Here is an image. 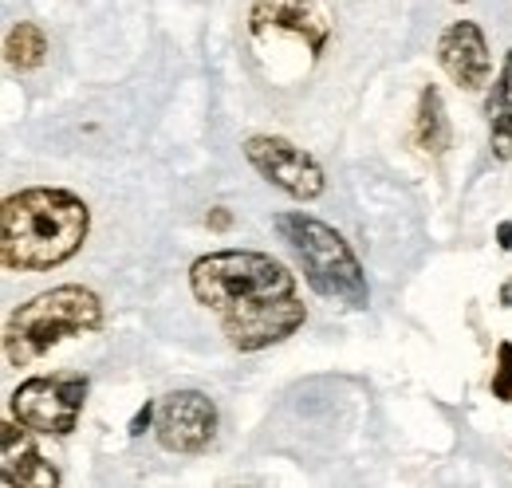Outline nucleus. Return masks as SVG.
<instances>
[{
    "label": "nucleus",
    "mask_w": 512,
    "mask_h": 488,
    "mask_svg": "<svg viewBox=\"0 0 512 488\" xmlns=\"http://www.w3.org/2000/svg\"><path fill=\"white\" fill-rule=\"evenodd\" d=\"M193 300L209 307L221 335L241 355L284 343L308 323V307L296 296V276L268 252L221 248L190 264Z\"/></svg>",
    "instance_id": "obj_1"
},
{
    "label": "nucleus",
    "mask_w": 512,
    "mask_h": 488,
    "mask_svg": "<svg viewBox=\"0 0 512 488\" xmlns=\"http://www.w3.org/2000/svg\"><path fill=\"white\" fill-rule=\"evenodd\" d=\"M87 233L91 209L71 189H20L0 209V264L8 272H52L83 248Z\"/></svg>",
    "instance_id": "obj_2"
},
{
    "label": "nucleus",
    "mask_w": 512,
    "mask_h": 488,
    "mask_svg": "<svg viewBox=\"0 0 512 488\" xmlns=\"http://www.w3.org/2000/svg\"><path fill=\"white\" fill-rule=\"evenodd\" d=\"M276 237L292 248L308 288L343 307H363L371 304V288H367V272L359 264V256L351 252V244L343 241V233H335L327 221L312 217V213H276L272 217Z\"/></svg>",
    "instance_id": "obj_3"
},
{
    "label": "nucleus",
    "mask_w": 512,
    "mask_h": 488,
    "mask_svg": "<svg viewBox=\"0 0 512 488\" xmlns=\"http://www.w3.org/2000/svg\"><path fill=\"white\" fill-rule=\"evenodd\" d=\"M99 327H103V300L83 284H60L52 292L32 296L8 315L4 359L12 366H28L44 359L52 347L91 335Z\"/></svg>",
    "instance_id": "obj_4"
},
{
    "label": "nucleus",
    "mask_w": 512,
    "mask_h": 488,
    "mask_svg": "<svg viewBox=\"0 0 512 488\" xmlns=\"http://www.w3.org/2000/svg\"><path fill=\"white\" fill-rule=\"evenodd\" d=\"M87 374L60 370V374H36L28 382H20L12 390V418L32 433H48V437H67L79 426L83 406H87Z\"/></svg>",
    "instance_id": "obj_5"
},
{
    "label": "nucleus",
    "mask_w": 512,
    "mask_h": 488,
    "mask_svg": "<svg viewBox=\"0 0 512 488\" xmlns=\"http://www.w3.org/2000/svg\"><path fill=\"white\" fill-rule=\"evenodd\" d=\"M241 150L264 182L276 185L280 193H288L296 201H316L327 189L320 162L308 150H300L296 142L280 138V134H253V138H245Z\"/></svg>",
    "instance_id": "obj_6"
},
{
    "label": "nucleus",
    "mask_w": 512,
    "mask_h": 488,
    "mask_svg": "<svg viewBox=\"0 0 512 488\" xmlns=\"http://www.w3.org/2000/svg\"><path fill=\"white\" fill-rule=\"evenodd\" d=\"M249 32L256 40L268 36H292L312 56H320L335 32V20L323 0H253L249 8Z\"/></svg>",
    "instance_id": "obj_7"
},
{
    "label": "nucleus",
    "mask_w": 512,
    "mask_h": 488,
    "mask_svg": "<svg viewBox=\"0 0 512 488\" xmlns=\"http://www.w3.org/2000/svg\"><path fill=\"white\" fill-rule=\"evenodd\" d=\"M154 437L166 453H205L217 437V406L201 390H174L158 402Z\"/></svg>",
    "instance_id": "obj_8"
},
{
    "label": "nucleus",
    "mask_w": 512,
    "mask_h": 488,
    "mask_svg": "<svg viewBox=\"0 0 512 488\" xmlns=\"http://www.w3.org/2000/svg\"><path fill=\"white\" fill-rule=\"evenodd\" d=\"M438 63L446 67V75L465 87V91H481L493 79V56L485 44V32L473 20H453L442 40H438Z\"/></svg>",
    "instance_id": "obj_9"
},
{
    "label": "nucleus",
    "mask_w": 512,
    "mask_h": 488,
    "mask_svg": "<svg viewBox=\"0 0 512 488\" xmlns=\"http://www.w3.org/2000/svg\"><path fill=\"white\" fill-rule=\"evenodd\" d=\"M24 429L16 418L4 422V485L8 488H56L60 485V469L24 441Z\"/></svg>",
    "instance_id": "obj_10"
},
{
    "label": "nucleus",
    "mask_w": 512,
    "mask_h": 488,
    "mask_svg": "<svg viewBox=\"0 0 512 488\" xmlns=\"http://www.w3.org/2000/svg\"><path fill=\"white\" fill-rule=\"evenodd\" d=\"M485 115H489L493 158L509 162L512 158V52L505 56L501 75L493 79V91H489V99H485Z\"/></svg>",
    "instance_id": "obj_11"
},
{
    "label": "nucleus",
    "mask_w": 512,
    "mask_h": 488,
    "mask_svg": "<svg viewBox=\"0 0 512 488\" xmlns=\"http://www.w3.org/2000/svg\"><path fill=\"white\" fill-rule=\"evenodd\" d=\"M414 142L438 158L446 154L449 142H453V130H449V115H446V103H442V91L430 83L422 87V99H418V119H414Z\"/></svg>",
    "instance_id": "obj_12"
},
{
    "label": "nucleus",
    "mask_w": 512,
    "mask_h": 488,
    "mask_svg": "<svg viewBox=\"0 0 512 488\" xmlns=\"http://www.w3.org/2000/svg\"><path fill=\"white\" fill-rule=\"evenodd\" d=\"M4 60H8L12 71H36V67H44V60H48V36H44V28L32 24V20H20L8 32V40H4Z\"/></svg>",
    "instance_id": "obj_13"
},
{
    "label": "nucleus",
    "mask_w": 512,
    "mask_h": 488,
    "mask_svg": "<svg viewBox=\"0 0 512 488\" xmlns=\"http://www.w3.org/2000/svg\"><path fill=\"white\" fill-rule=\"evenodd\" d=\"M493 398L501 402H512V343H501L497 347V366H493Z\"/></svg>",
    "instance_id": "obj_14"
},
{
    "label": "nucleus",
    "mask_w": 512,
    "mask_h": 488,
    "mask_svg": "<svg viewBox=\"0 0 512 488\" xmlns=\"http://www.w3.org/2000/svg\"><path fill=\"white\" fill-rule=\"evenodd\" d=\"M154 414H158V406H150V402H146V406H142V410L134 414V422H130V437L146 433V426H150V418H154Z\"/></svg>",
    "instance_id": "obj_15"
},
{
    "label": "nucleus",
    "mask_w": 512,
    "mask_h": 488,
    "mask_svg": "<svg viewBox=\"0 0 512 488\" xmlns=\"http://www.w3.org/2000/svg\"><path fill=\"white\" fill-rule=\"evenodd\" d=\"M233 225V213L229 209H213L209 213V229H229Z\"/></svg>",
    "instance_id": "obj_16"
},
{
    "label": "nucleus",
    "mask_w": 512,
    "mask_h": 488,
    "mask_svg": "<svg viewBox=\"0 0 512 488\" xmlns=\"http://www.w3.org/2000/svg\"><path fill=\"white\" fill-rule=\"evenodd\" d=\"M497 237H501V248H505V252H512V221H505V225L497 229Z\"/></svg>",
    "instance_id": "obj_17"
},
{
    "label": "nucleus",
    "mask_w": 512,
    "mask_h": 488,
    "mask_svg": "<svg viewBox=\"0 0 512 488\" xmlns=\"http://www.w3.org/2000/svg\"><path fill=\"white\" fill-rule=\"evenodd\" d=\"M501 304L512 307V280H509V284H505V288H501Z\"/></svg>",
    "instance_id": "obj_18"
},
{
    "label": "nucleus",
    "mask_w": 512,
    "mask_h": 488,
    "mask_svg": "<svg viewBox=\"0 0 512 488\" xmlns=\"http://www.w3.org/2000/svg\"><path fill=\"white\" fill-rule=\"evenodd\" d=\"M453 4H465V0H453Z\"/></svg>",
    "instance_id": "obj_19"
}]
</instances>
